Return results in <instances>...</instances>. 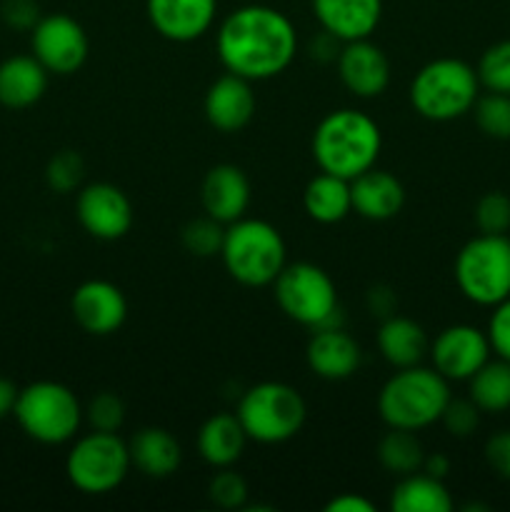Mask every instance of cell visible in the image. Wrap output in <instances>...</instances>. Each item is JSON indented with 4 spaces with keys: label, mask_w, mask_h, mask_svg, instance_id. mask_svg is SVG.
I'll use <instances>...</instances> for the list:
<instances>
[{
    "label": "cell",
    "mask_w": 510,
    "mask_h": 512,
    "mask_svg": "<svg viewBox=\"0 0 510 512\" xmlns=\"http://www.w3.org/2000/svg\"><path fill=\"white\" fill-rule=\"evenodd\" d=\"M475 123L488 138L510 140V95L490 93L475 100Z\"/></svg>",
    "instance_id": "cell-30"
},
{
    "label": "cell",
    "mask_w": 510,
    "mask_h": 512,
    "mask_svg": "<svg viewBox=\"0 0 510 512\" xmlns=\"http://www.w3.org/2000/svg\"><path fill=\"white\" fill-rule=\"evenodd\" d=\"M0 18L13 30H33L43 15H40V8L35 0H3V5H0Z\"/></svg>",
    "instance_id": "cell-39"
},
{
    "label": "cell",
    "mask_w": 510,
    "mask_h": 512,
    "mask_svg": "<svg viewBox=\"0 0 510 512\" xmlns=\"http://www.w3.org/2000/svg\"><path fill=\"white\" fill-rule=\"evenodd\" d=\"M325 510L328 512H373L375 505L370 503V500H365L363 495L343 493V495H338V498L330 500V503L325 505Z\"/></svg>",
    "instance_id": "cell-41"
},
{
    "label": "cell",
    "mask_w": 510,
    "mask_h": 512,
    "mask_svg": "<svg viewBox=\"0 0 510 512\" xmlns=\"http://www.w3.org/2000/svg\"><path fill=\"white\" fill-rule=\"evenodd\" d=\"M455 283L475 305L495 308L510 298V238L480 233L455 258Z\"/></svg>",
    "instance_id": "cell-8"
},
{
    "label": "cell",
    "mask_w": 510,
    "mask_h": 512,
    "mask_svg": "<svg viewBox=\"0 0 510 512\" xmlns=\"http://www.w3.org/2000/svg\"><path fill=\"white\" fill-rule=\"evenodd\" d=\"M475 225L480 233L505 235L510 230V198L505 193H485L475 205Z\"/></svg>",
    "instance_id": "cell-33"
},
{
    "label": "cell",
    "mask_w": 510,
    "mask_h": 512,
    "mask_svg": "<svg viewBox=\"0 0 510 512\" xmlns=\"http://www.w3.org/2000/svg\"><path fill=\"white\" fill-rule=\"evenodd\" d=\"M280 310L305 328L340 325L338 290L330 275L313 263H293L273 280Z\"/></svg>",
    "instance_id": "cell-9"
},
{
    "label": "cell",
    "mask_w": 510,
    "mask_h": 512,
    "mask_svg": "<svg viewBox=\"0 0 510 512\" xmlns=\"http://www.w3.org/2000/svg\"><path fill=\"white\" fill-rule=\"evenodd\" d=\"M218 58L228 73L268 80L283 73L298 50V33L288 15L270 5H243L218 28Z\"/></svg>",
    "instance_id": "cell-1"
},
{
    "label": "cell",
    "mask_w": 510,
    "mask_h": 512,
    "mask_svg": "<svg viewBox=\"0 0 510 512\" xmlns=\"http://www.w3.org/2000/svg\"><path fill=\"white\" fill-rule=\"evenodd\" d=\"M75 213L85 233L98 240H120L133 228V205L118 185H85L78 193Z\"/></svg>",
    "instance_id": "cell-12"
},
{
    "label": "cell",
    "mask_w": 510,
    "mask_h": 512,
    "mask_svg": "<svg viewBox=\"0 0 510 512\" xmlns=\"http://www.w3.org/2000/svg\"><path fill=\"white\" fill-rule=\"evenodd\" d=\"M208 495L218 508L240 510L245 508V500H248V485L235 470L220 468V473H215L210 480Z\"/></svg>",
    "instance_id": "cell-35"
},
{
    "label": "cell",
    "mask_w": 510,
    "mask_h": 512,
    "mask_svg": "<svg viewBox=\"0 0 510 512\" xmlns=\"http://www.w3.org/2000/svg\"><path fill=\"white\" fill-rule=\"evenodd\" d=\"M223 235V223H218V220H190L183 228V245L195 258H210V255L220 253V248H223Z\"/></svg>",
    "instance_id": "cell-32"
},
{
    "label": "cell",
    "mask_w": 510,
    "mask_h": 512,
    "mask_svg": "<svg viewBox=\"0 0 510 512\" xmlns=\"http://www.w3.org/2000/svg\"><path fill=\"white\" fill-rule=\"evenodd\" d=\"M378 460L388 473L403 478L423 468L425 453L413 430L390 428V433H385L378 443Z\"/></svg>",
    "instance_id": "cell-29"
},
{
    "label": "cell",
    "mask_w": 510,
    "mask_h": 512,
    "mask_svg": "<svg viewBox=\"0 0 510 512\" xmlns=\"http://www.w3.org/2000/svg\"><path fill=\"white\" fill-rule=\"evenodd\" d=\"M378 350L393 368H410L428 353V335L415 320L390 315L378 330Z\"/></svg>",
    "instance_id": "cell-25"
},
{
    "label": "cell",
    "mask_w": 510,
    "mask_h": 512,
    "mask_svg": "<svg viewBox=\"0 0 510 512\" xmlns=\"http://www.w3.org/2000/svg\"><path fill=\"white\" fill-rule=\"evenodd\" d=\"M255 95L250 80L228 73L205 93V118L220 133H238L253 120Z\"/></svg>",
    "instance_id": "cell-19"
},
{
    "label": "cell",
    "mask_w": 510,
    "mask_h": 512,
    "mask_svg": "<svg viewBox=\"0 0 510 512\" xmlns=\"http://www.w3.org/2000/svg\"><path fill=\"white\" fill-rule=\"evenodd\" d=\"M390 510L393 512H450L453 498L443 480L428 473L403 475L390 495Z\"/></svg>",
    "instance_id": "cell-27"
},
{
    "label": "cell",
    "mask_w": 510,
    "mask_h": 512,
    "mask_svg": "<svg viewBox=\"0 0 510 512\" xmlns=\"http://www.w3.org/2000/svg\"><path fill=\"white\" fill-rule=\"evenodd\" d=\"M440 420H443L445 430H448L453 438H470L480 425V408L470 398L468 400L450 398L448 405H445L443 415H440Z\"/></svg>",
    "instance_id": "cell-37"
},
{
    "label": "cell",
    "mask_w": 510,
    "mask_h": 512,
    "mask_svg": "<svg viewBox=\"0 0 510 512\" xmlns=\"http://www.w3.org/2000/svg\"><path fill=\"white\" fill-rule=\"evenodd\" d=\"M30 48L48 73L70 75L88 58V35L83 25L65 13L43 15L30 30Z\"/></svg>",
    "instance_id": "cell-11"
},
{
    "label": "cell",
    "mask_w": 510,
    "mask_h": 512,
    "mask_svg": "<svg viewBox=\"0 0 510 512\" xmlns=\"http://www.w3.org/2000/svg\"><path fill=\"white\" fill-rule=\"evenodd\" d=\"M485 460L500 478L510 480V430H500L485 443Z\"/></svg>",
    "instance_id": "cell-40"
},
{
    "label": "cell",
    "mask_w": 510,
    "mask_h": 512,
    "mask_svg": "<svg viewBox=\"0 0 510 512\" xmlns=\"http://www.w3.org/2000/svg\"><path fill=\"white\" fill-rule=\"evenodd\" d=\"M303 205L305 213H308L315 223H340L343 218H348V213H353L350 180H343L338 178V175H330L320 170V175H315V178L305 185Z\"/></svg>",
    "instance_id": "cell-26"
},
{
    "label": "cell",
    "mask_w": 510,
    "mask_h": 512,
    "mask_svg": "<svg viewBox=\"0 0 510 512\" xmlns=\"http://www.w3.org/2000/svg\"><path fill=\"white\" fill-rule=\"evenodd\" d=\"M320 28L340 43L365 40L383 18V0H310Z\"/></svg>",
    "instance_id": "cell-17"
},
{
    "label": "cell",
    "mask_w": 510,
    "mask_h": 512,
    "mask_svg": "<svg viewBox=\"0 0 510 512\" xmlns=\"http://www.w3.org/2000/svg\"><path fill=\"white\" fill-rule=\"evenodd\" d=\"M223 265L230 278L248 288L273 285L285 268V240L275 225L255 218H240L225 228Z\"/></svg>",
    "instance_id": "cell-4"
},
{
    "label": "cell",
    "mask_w": 510,
    "mask_h": 512,
    "mask_svg": "<svg viewBox=\"0 0 510 512\" xmlns=\"http://www.w3.org/2000/svg\"><path fill=\"white\" fill-rule=\"evenodd\" d=\"M83 173V158L75 150H63V153H58L48 163L45 178H48V185L55 193H73L80 185V180H83Z\"/></svg>",
    "instance_id": "cell-36"
},
{
    "label": "cell",
    "mask_w": 510,
    "mask_h": 512,
    "mask_svg": "<svg viewBox=\"0 0 510 512\" xmlns=\"http://www.w3.org/2000/svg\"><path fill=\"white\" fill-rule=\"evenodd\" d=\"M478 93V70L458 58H438L423 65L410 83L415 113L433 123H448L473 110Z\"/></svg>",
    "instance_id": "cell-5"
},
{
    "label": "cell",
    "mask_w": 510,
    "mask_h": 512,
    "mask_svg": "<svg viewBox=\"0 0 510 512\" xmlns=\"http://www.w3.org/2000/svg\"><path fill=\"white\" fill-rule=\"evenodd\" d=\"M130 465L148 478H168L180 468L183 450L165 428H143L128 443Z\"/></svg>",
    "instance_id": "cell-23"
},
{
    "label": "cell",
    "mask_w": 510,
    "mask_h": 512,
    "mask_svg": "<svg viewBox=\"0 0 510 512\" xmlns=\"http://www.w3.org/2000/svg\"><path fill=\"white\" fill-rule=\"evenodd\" d=\"M13 415L20 430L43 445L68 443L83 423V408L75 393L55 380H38L20 390Z\"/></svg>",
    "instance_id": "cell-6"
},
{
    "label": "cell",
    "mask_w": 510,
    "mask_h": 512,
    "mask_svg": "<svg viewBox=\"0 0 510 512\" xmlns=\"http://www.w3.org/2000/svg\"><path fill=\"white\" fill-rule=\"evenodd\" d=\"M145 13L155 33L173 43L203 38L218 13V0H145Z\"/></svg>",
    "instance_id": "cell-15"
},
{
    "label": "cell",
    "mask_w": 510,
    "mask_h": 512,
    "mask_svg": "<svg viewBox=\"0 0 510 512\" xmlns=\"http://www.w3.org/2000/svg\"><path fill=\"white\" fill-rule=\"evenodd\" d=\"M470 383V400L480 413L498 415L510 408V363L508 360H488Z\"/></svg>",
    "instance_id": "cell-28"
},
{
    "label": "cell",
    "mask_w": 510,
    "mask_h": 512,
    "mask_svg": "<svg viewBox=\"0 0 510 512\" xmlns=\"http://www.w3.org/2000/svg\"><path fill=\"white\" fill-rule=\"evenodd\" d=\"M308 368L323 380H345L360 368V345L340 325L313 330L305 348Z\"/></svg>",
    "instance_id": "cell-20"
},
{
    "label": "cell",
    "mask_w": 510,
    "mask_h": 512,
    "mask_svg": "<svg viewBox=\"0 0 510 512\" xmlns=\"http://www.w3.org/2000/svg\"><path fill=\"white\" fill-rule=\"evenodd\" d=\"M338 73L345 88L358 98H378L390 83V63L378 45L350 40L338 53Z\"/></svg>",
    "instance_id": "cell-16"
},
{
    "label": "cell",
    "mask_w": 510,
    "mask_h": 512,
    "mask_svg": "<svg viewBox=\"0 0 510 512\" xmlns=\"http://www.w3.org/2000/svg\"><path fill=\"white\" fill-rule=\"evenodd\" d=\"M423 470L428 475H433V478L445 480V475L450 473V460L443 453H433L423 460Z\"/></svg>",
    "instance_id": "cell-44"
},
{
    "label": "cell",
    "mask_w": 510,
    "mask_h": 512,
    "mask_svg": "<svg viewBox=\"0 0 510 512\" xmlns=\"http://www.w3.org/2000/svg\"><path fill=\"white\" fill-rule=\"evenodd\" d=\"M488 335L473 325H450L430 345L435 370L445 380H470L490 360Z\"/></svg>",
    "instance_id": "cell-13"
},
{
    "label": "cell",
    "mask_w": 510,
    "mask_h": 512,
    "mask_svg": "<svg viewBox=\"0 0 510 512\" xmlns=\"http://www.w3.org/2000/svg\"><path fill=\"white\" fill-rule=\"evenodd\" d=\"M85 420L100 433H118L125 420V405L115 393H98L83 410Z\"/></svg>",
    "instance_id": "cell-34"
},
{
    "label": "cell",
    "mask_w": 510,
    "mask_h": 512,
    "mask_svg": "<svg viewBox=\"0 0 510 512\" xmlns=\"http://www.w3.org/2000/svg\"><path fill=\"white\" fill-rule=\"evenodd\" d=\"M205 215L218 223L230 225L245 215L250 205V183L238 165H215L205 173L200 185Z\"/></svg>",
    "instance_id": "cell-18"
},
{
    "label": "cell",
    "mask_w": 510,
    "mask_h": 512,
    "mask_svg": "<svg viewBox=\"0 0 510 512\" xmlns=\"http://www.w3.org/2000/svg\"><path fill=\"white\" fill-rule=\"evenodd\" d=\"M18 393L20 390L15 388L13 380H8L0 375V420L8 418V415H13L15 403H18Z\"/></svg>",
    "instance_id": "cell-43"
},
{
    "label": "cell",
    "mask_w": 510,
    "mask_h": 512,
    "mask_svg": "<svg viewBox=\"0 0 510 512\" xmlns=\"http://www.w3.org/2000/svg\"><path fill=\"white\" fill-rule=\"evenodd\" d=\"M130 470L128 443L115 433L93 430L70 448L65 460L68 480L85 495H105L120 488Z\"/></svg>",
    "instance_id": "cell-10"
},
{
    "label": "cell",
    "mask_w": 510,
    "mask_h": 512,
    "mask_svg": "<svg viewBox=\"0 0 510 512\" xmlns=\"http://www.w3.org/2000/svg\"><path fill=\"white\" fill-rule=\"evenodd\" d=\"M48 90V70L35 55H13L0 63V105L30 108Z\"/></svg>",
    "instance_id": "cell-22"
},
{
    "label": "cell",
    "mask_w": 510,
    "mask_h": 512,
    "mask_svg": "<svg viewBox=\"0 0 510 512\" xmlns=\"http://www.w3.org/2000/svg\"><path fill=\"white\" fill-rule=\"evenodd\" d=\"M70 310L85 333L113 335L128 318V300L118 285L108 280H88L75 288Z\"/></svg>",
    "instance_id": "cell-14"
},
{
    "label": "cell",
    "mask_w": 510,
    "mask_h": 512,
    "mask_svg": "<svg viewBox=\"0 0 510 512\" xmlns=\"http://www.w3.org/2000/svg\"><path fill=\"white\" fill-rule=\"evenodd\" d=\"M248 435L238 415L218 413L205 420L198 430V453L213 468H230L243 455Z\"/></svg>",
    "instance_id": "cell-24"
},
{
    "label": "cell",
    "mask_w": 510,
    "mask_h": 512,
    "mask_svg": "<svg viewBox=\"0 0 510 512\" xmlns=\"http://www.w3.org/2000/svg\"><path fill=\"white\" fill-rule=\"evenodd\" d=\"M383 133L370 115L360 110H333L318 123L313 133V158L323 173L353 180L375 168Z\"/></svg>",
    "instance_id": "cell-2"
},
{
    "label": "cell",
    "mask_w": 510,
    "mask_h": 512,
    "mask_svg": "<svg viewBox=\"0 0 510 512\" xmlns=\"http://www.w3.org/2000/svg\"><path fill=\"white\" fill-rule=\"evenodd\" d=\"M448 400V380L438 370L410 365L398 368V373L383 385L378 395V413L388 428L418 433L438 423Z\"/></svg>",
    "instance_id": "cell-3"
},
{
    "label": "cell",
    "mask_w": 510,
    "mask_h": 512,
    "mask_svg": "<svg viewBox=\"0 0 510 512\" xmlns=\"http://www.w3.org/2000/svg\"><path fill=\"white\" fill-rule=\"evenodd\" d=\"M235 415H238L248 440L278 445L300 433L308 408L298 390L270 380V383H260L245 390Z\"/></svg>",
    "instance_id": "cell-7"
},
{
    "label": "cell",
    "mask_w": 510,
    "mask_h": 512,
    "mask_svg": "<svg viewBox=\"0 0 510 512\" xmlns=\"http://www.w3.org/2000/svg\"><path fill=\"white\" fill-rule=\"evenodd\" d=\"M368 305L373 310V315H380V318H390L395 308V295L390 293L388 288H373L368 293Z\"/></svg>",
    "instance_id": "cell-42"
},
{
    "label": "cell",
    "mask_w": 510,
    "mask_h": 512,
    "mask_svg": "<svg viewBox=\"0 0 510 512\" xmlns=\"http://www.w3.org/2000/svg\"><path fill=\"white\" fill-rule=\"evenodd\" d=\"M480 85L490 93L510 95V40L490 45L478 63Z\"/></svg>",
    "instance_id": "cell-31"
},
{
    "label": "cell",
    "mask_w": 510,
    "mask_h": 512,
    "mask_svg": "<svg viewBox=\"0 0 510 512\" xmlns=\"http://www.w3.org/2000/svg\"><path fill=\"white\" fill-rule=\"evenodd\" d=\"M350 200L353 210L365 220H383L395 218L405 203L403 183L388 170L370 168L363 175L350 180Z\"/></svg>",
    "instance_id": "cell-21"
},
{
    "label": "cell",
    "mask_w": 510,
    "mask_h": 512,
    "mask_svg": "<svg viewBox=\"0 0 510 512\" xmlns=\"http://www.w3.org/2000/svg\"><path fill=\"white\" fill-rule=\"evenodd\" d=\"M488 340L490 350H493L498 358L508 360L510 363V298H505L503 303L495 305L493 315H490L488 323Z\"/></svg>",
    "instance_id": "cell-38"
}]
</instances>
